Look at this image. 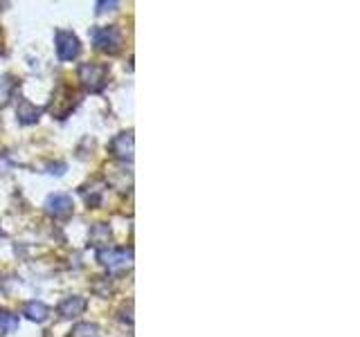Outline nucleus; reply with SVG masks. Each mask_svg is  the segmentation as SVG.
Returning <instances> with one entry per match:
<instances>
[{"instance_id":"obj_17","label":"nucleus","mask_w":360,"mask_h":337,"mask_svg":"<svg viewBox=\"0 0 360 337\" xmlns=\"http://www.w3.org/2000/svg\"><path fill=\"white\" fill-rule=\"evenodd\" d=\"M117 5H120V3H99V5H97V7H99V9H97V14H104L106 9H115Z\"/></svg>"},{"instance_id":"obj_11","label":"nucleus","mask_w":360,"mask_h":337,"mask_svg":"<svg viewBox=\"0 0 360 337\" xmlns=\"http://www.w3.org/2000/svg\"><path fill=\"white\" fill-rule=\"evenodd\" d=\"M22 315H27V317L32 322H45L48 319V315H50V308L45 306L43 301H27L25 303V308H22Z\"/></svg>"},{"instance_id":"obj_3","label":"nucleus","mask_w":360,"mask_h":337,"mask_svg":"<svg viewBox=\"0 0 360 337\" xmlns=\"http://www.w3.org/2000/svg\"><path fill=\"white\" fill-rule=\"evenodd\" d=\"M90 39H93L95 48H97L99 52H106V54H117V52L122 50V43H124L122 29L115 27V25L90 29Z\"/></svg>"},{"instance_id":"obj_10","label":"nucleus","mask_w":360,"mask_h":337,"mask_svg":"<svg viewBox=\"0 0 360 337\" xmlns=\"http://www.w3.org/2000/svg\"><path fill=\"white\" fill-rule=\"evenodd\" d=\"M16 88H18V81L11 74L0 77V108H5L9 104L11 97L16 93Z\"/></svg>"},{"instance_id":"obj_16","label":"nucleus","mask_w":360,"mask_h":337,"mask_svg":"<svg viewBox=\"0 0 360 337\" xmlns=\"http://www.w3.org/2000/svg\"><path fill=\"white\" fill-rule=\"evenodd\" d=\"M11 166H14V162H11V157H9L7 153H0V173H7Z\"/></svg>"},{"instance_id":"obj_2","label":"nucleus","mask_w":360,"mask_h":337,"mask_svg":"<svg viewBox=\"0 0 360 337\" xmlns=\"http://www.w3.org/2000/svg\"><path fill=\"white\" fill-rule=\"evenodd\" d=\"M97 261L104 265L108 272H124L133 265V250L129 247H99L97 250Z\"/></svg>"},{"instance_id":"obj_4","label":"nucleus","mask_w":360,"mask_h":337,"mask_svg":"<svg viewBox=\"0 0 360 337\" xmlns=\"http://www.w3.org/2000/svg\"><path fill=\"white\" fill-rule=\"evenodd\" d=\"M77 106V95L72 88L68 86H61L59 90L54 93L52 97V104H50V112L56 117V119H65L70 112L75 110Z\"/></svg>"},{"instance_id":"obj_15","label":"nucleus","mask_w":360,"mask_h":337,"mask_svg":"<svg viewBox=\"0 0 360 337\" xmlns=\"http://www.w3.org/2000/svg\"><path fill=\"white\" fill-rule=\"evenodd\" d=\"M0 329H3L5 333H14L18 329V315L0 308Z\"/></svg>"},{"instance_id":"obj_9","label":"nucleus","mask_w":360,"mask_h":337,"mask_svg":"<svg viewBox=\"0 0 360 337\" xmlns=\"http://www.w3.org/2000/svg\"><path fill=\"white\" fill-rule=\"evenodd\" d=\"M41 112H43V110L34 106L30 99H20V101H18V106H16V119L27 126V124H37V121H39Z\"/></svg>"},{"instance_id":"obj_13","label":"nucleus","mask_w":360,"mask_h":337,"mask_svg":"<svg viewBox=\"0 0 360 337\" xmlns=\"http://www.w3.org/2000/svg\"><path fill=\"white\" fill-rule=\"evenodd\" d=\"M108 241H110V227L106 223H97L95 227L90 230V245L99 247V245H104Z\"/></svg>"},{"instance_id":"obj_8","label":"nucleus","mask_w":360,"mask_h":337,"mask_svg":"<svg viewBox=\"0 0 360 337\" xmlns=\"http://www.w3.org/2000/svg\"><path fill=\"white\" fill-rule=\"evenodd\" d=\"M86 299L84 297H79V295H72V297H65L61 303H59V315L61 317H65V319H72V317H79V315H84V310H86Z\"/></svg>"},{"instance_id":"obj_5","label":"nucleus","mask_w":360,"mask_h":337,"mask_svg":"<svg viewBox=\"0 0 360 337\" xmlns=\"http://www.w3.org/2000/svg\"><path fill=\"white\" fill-rule=\"evenodd\" d=\"M54 45H56V54H59L61 61H72V59H77L79 54H82V43H79V39L68 29L56 32Z\"/></svg>"},{"instance_id":"obj_18","label":"nucleus","mask_w":360,"mask_h":337,"mask_svg":"<svg viewBox=\"0 0 360 337\" xmlns=\"http://www.w3.org/2000/svg\"><path fill=\"white\" fill-rule=\"evenodd\" d=\"M0 236H3V232H0Z\"/></svg>"},{"instance_id":"obj_7","label":"nucleus","mask_w":360,"mask_h":337,"mask_svg":"<svg viewBox=\"0 0 360 337\" xmlns=\"http://www.w3.org/2000/svg\"><path fill=\"white\" fill-rule=\"evenodd\" d=\"M110 153L122 162L133 160V133H120L110 140Z\"/></svg>"},{"instance_id":"obj_1","label":"nucleus","mask_w":360,"mask_h":337,"mask_svg":"<svg viewBox=\"0 0 360 337\" xmlns=\"http://www.w3.org/2000/svg\"><path fill=\"white\" fill-rule=\"evenodd\" d=\"M108 65L104 63H82L77 70L79 84L86 93H101L108 84Z\"/></svg>"},{"instance_id":"obj_6","label":"nucleus","mask_w":360,"mask_h":337,"mask_svg":"<svg viewBox=\"0 0 360 337\" xmlns=\"http://www.w3.org/2000/svg\"><path fill=\"white\" fill-rule=\"evenodd\" d=\"M72 209H75L72 198L68 194H52L45 200V211H48L52 218H68L72 213Z\"/></svg>"},{"instance_id":"obj_12","label":"nucleus","mask_w":360,"mask_h":337,"mask_svg":"<svg viewBox=\"0 0 360 337\" xmlns=\"http://www.w3.org/2000/svg\"><path fill=\"white\" fill-rule=\"evenodd\" d=\"M84 200L88 202L90 207H99L101 205V198H104V183H93L82 189Z\"/></svg>"},{"instance_id":"obj_14","label":"nucleus","mask_w":360,"mask_h":337,"mask_svg":"<svg viewBox=\"0 0 360 337\" xmlns=\"http://www.w3.org/2000/svg\"><path fill=\"white\" fill-rule=\"evenodd\" d=\"M68 337H101L99 333V326L97 324H88V322H82L77 324L75 329L70 331V335Z\"/></svg>"}]
</instances>
